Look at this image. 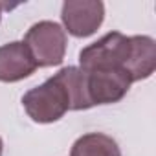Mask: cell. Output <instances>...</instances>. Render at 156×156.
<instances>
[{"label": "cell", "mask_w": 156, "mask_h": 156, "mask_svg": "<svg viewBox=\"0 0 156 156\" xmlns=\"http://www.w3.org/2000/svg\"><path fill=\"white\" fill-rule=\"evenodd\" d=\"M79 68L123 72L138 83L154 73L156 42L149 35L127 37L121 31H110L79 51Z\"/></svg>", "instance_id": "obj_1"}, {"label": "cell", "mask_w": 156, "mask_h": 156, "mask_svg": "<svg viewBox=\"0 0 156 156\" xmlns=\"http://www.w3.org/2000/svg\"><path fill=\"white\" fill-rule=\"evenodd\" d=\"M22 107L35 123H55L72 110V98L62 72L59 70L42 85L28 90L22 96Z\"/></svg>", "instance_id": "obj_2"}, {"label": "cell", "mask_w": 156, "mask_h": 156, "mask_svg": "<svg viewBox=\"0 0 156 156\" xmlns=\"http://www.w3.org/2000/svg\"><path fill=\"white\" fill-rule=\"evenodd\" d=\"M33 55L37 66L50 68L59 66L66 55V31L53 20L35 22L24 35L22 41Z\"/></svg>", "instance_id": "obj_3"}, {"label": "cell", "mask_w": 156, "mask_h": 156, "mask_svg": "<svg viewBox=\"0 0 156 156\" xmlns=\"http://www.w3.org/2000/svg\"><path fill=\"white\" fill-rule=\"evenodd\" d=\"M64 31L72 37L87 39L94 35L105 20V4L101 0H66L61 9Z\"/></svg>", "instance_id": "obj_4"}, {"label": "cell", "mask_w": 156, "mask_h": 156, "mask_svg": "<svg viewBox=\"0 0 156 156\" xmlns=\"http://www.w3.org/2000/svg\"><path fill=\"white\" fill-rule=\"evenodd\" d=\"M37 62L22 41H13L0 46V81L19 83L37 70Z\"/></svg>", "instance_id": "obj_5"}, {"label": "cell", "mask_w": 156, "mask_h": 156, "mask_svg": "<svg viewBox=\"0 0 156 156\" xmlns=\"http://www.w3.org/2000/svg\"><path fill=\"white\" fill-rule=\"evenodd\" d=\"M70 156H121V149L112 136L88 132L73 141Z\"/></svg>", "instance_id": "obj_6"}, {"label": "cell", "mask_w": 156, "mask_h": 156, "mask_svg": "<svg viewBox=\"0 0 156 156\" xmlns=\"http://www.w3.org/2000/svg\"><path fill=\"white\" fill-rule=\"evenodd\" d=\"M2 152H4V141H2V138H0V156H2Z\"/></svg>", "instance_id": "obj_7"}, {"label": "cell", "mask_w": 156, "mask_h": 156, "mask_svg": "<svg viewBox=\"0 0 156 156\" xmlns=\"http://www.w3.org/2000/svg\"><path fill=\"white\" fill-rule=\"evenodd\" d=\"M2 8H4V6L0 4V20H2Z\"/></svg>", "instance_id": "obj_8"}]
</instances>
